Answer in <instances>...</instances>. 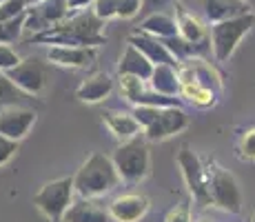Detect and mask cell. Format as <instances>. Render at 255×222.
Here are the masks:
<instances>
[{
  "label": "cell",
  "mask_w": 255,
  "mask_h": 222,
  "mask_svg": "<svg viewBox=\"0 0 255 222\" xmlns=\"http://www.w3.org/2000/svg\"><path fill=\"white\" fill-rule=\"evenodd\" d=\"M207 182H209L211 205L222 211H229V214H240L242 211V205H244L242 189H240L233 174H229L220 165L211 162L207 167Z\"/></svg>",
  "instance_id": "obj_5"
},
{
  "label": "cell",
  "mask_w": 255,
  "mask_h": 222,
  "mask_svg": "<svg viewBox=\"0 0 255 222\" xmlns=\"http://www.w3.org/2000/svg\"><path fill=\"white\" fill-rule=\"evenodd\" d=\"M175 24H178V36H182L184 40L193 44H209V29L204 27V22L198 16L189 13L182 4L175 2Z\"/></svg>",
  "instance_id": "obj_16"
},
{
  "label": "cell",
  "mask_w": 255,
  "mask_h": 222,
  "mask_svg": "<svg viewBox=\"0 0 255 222\" xmlns=\"http://www.w3.org/2000/svg\"><path fill=\"white\" fill-rule=\"evenodd\" d=\"M24 11H27V0H4L0 2V22L20 16Z\"/></svg>",
  "instance_id": "obj_27"
},
{
  "label": "cell",
  "mask_w": 255,
  "mask_h": 222,
  "mask_svg": "<svg viewBox=\"0 0 255 222\" xmlns=\"http://www.w3.org/2000/svg\"><path fill=\"white\" fill-rule=\"evenodd\" d=\"M24 18H27V11L0 22V44H13L16 40H20L24 31Z\"/></svg>",
  "instance_id": "obj_25"
},
{
  "label": "cell",
  "mask_w": 255,
  "mask_h": 222,
  "mask_svg": "<svg viewBox=\"0 0 255 222\" xmlns=\"http://www.w3.org/2000/svg\"><path fill=\"white\" fill-rule=\"evenodd\" d=\"M118 80H120L122 98L129 100L131 105L138 100V96L146 89V80H140V78H135V76H118Z\"/></svg>",
  "instance_id": "obj_26"
},
{
  "label": "cell",
  "mask_w": 255,
  "mask_h": 222,
  "mask_svg": "<svg viewBox=\"0 0 255 222\" xmlns=\"http://www.w3.org/2000/svg\"><path fill=\"white\" fill-rule=\"evenodd\" d=\"M102 122L107 125V129H109L118 140H131V138H135L138 133H142V127L140 122L135 120V116L131 111H118V109H109L102 113Z\"/></svg>",
  "instance_id": "obj_17"
},
{
  "label": "cell",
  "mask_w": 255,
  "mask_h": 222,
  "mask_svg": "<svg viewBox=\"0 0 255 222\" xmlns=\"http://www.w3.org/2000/svg\"><path fill=\"white\" fill-rule=\"evenodd\" d=\"M253 222H255V216H253Z\"/></svg>",
  "instance_id": "obj_37"
},
{
  "label": "cell",
  "mask_w": 255,
  "mask_h": 222,
  "mask_svg": "<svg viewBox=\"0 0 255 222\" xmlns=\"http://www.w3.org/2000/svg\"><path fill=\"white\" fill-rule=\"evenodd\" d=\"M67 4H69L71 11H82V9L91 7L93 0H67Z\"/></svg>",
  "instance_id": "obj_35"
},
{
  "label": "cell",
  "mask_w": 255,
  "mask_h": 222,
  "mask_svg": "<svg viewBox=\"0 0 255 222\" xmlns=\"http://www.w3.org/2000/svg\"><path fill=\"white\" fill-rule=\"evenodd\" d=\"M173 0H142V11L140 13H153L160 11L164 4H171Z\"/></svg>",
  "instance_id": "obj_34"
},
{
  "label": "cell",
  "mask_w": 255,
  "mask_h": 222,
  "mask_svg": "<svg viewBox=\"0 0 255 222\" xmlns=\"http://www.w3.org/2000/svg\"><path fill=\"white\" fill-rule=\"evenodd\" d=\"M238 151H240V158H242V160H255V127L249 131H244Z\"/></svg>",
  "instance_id": "obj_29"
},
{
  "label": "cell",
  "mask_w": 255,
  "mask_h": 222,
  "mask_svg": "<svg viewBox=\"0 0 255 222\" xmlns=\"http://www.w3.org/2000/svg\"><path fill=\"white\" fill-rule=\"evenodd\" d=\"M111 91H114V78L109 73L100 71L80 82V87L76 89V98L80 102H87V105H98V102L107 100Z\"/></svg>",
  "instance_id": "obj_15"
},
{
  "label": "cell",
  "mask_w": 255,
  "mask_h": 222,
  "mask_svg": "<svg viewBox=\"0 0 255 222\" xmlns=\"http://www.w3.org/2000/svg\"><path fill=\"white\" fill-rule=\"evenodd\" d=\"M140 31L151 33V36H155V38H169V36L178 33V24H175V18L171 16V13L153 11L142 20Z\"/></svg>",
  "instance_id": "obj_23"
},
{
  "label": "cell",
  "mask_w": 255,
  "mask_h": 222,
  "mask_svg": "<svg viewBox=\"0 0 255 222\" xmlns=\"http://www.w3.org/2000/svg\"><path fill=\"white\" fill-rule=\"evenodd\" d=\"M142 11V0H118L116 7V18H122V20H129V18H135Z\"/></svg>",
  "instance_id": "obj_28"
},
{
  "label": "cell",
  "mask_w": 255,
  "mask_h": 222,
  "mask_svg": "<svg viewBox=\"0 0 255 222\" xmlns=\"http://www.w3.org/2000/svg\"><path fill=\"white\" fill-rule=\"evenodd\" d=\"M27 100V93L20 87H16L4 71H0V107H13L22 105Z\"/></svg>",
  "instance_id": "obj_24"
},
{
  "label": "cell",
  "mask_w": 255,
  "mask_h": 222,
  "mask_svg": "<svg viewBox=\"0 0 255 222\" xmlns=\"http://www.w3.org/2000/svg\"><path fill=\"white\" fill-rule=\"evenodd\" d=\"M105 20L96 16L93 11H80L67 20L51 24L42 31L33 33L31 42L36 44H65V47H100L107 42L102 33Z\"/></svg>",
  "instance_id": "obj_1"
},
{
  "label": "cell",
  "mask_w": 255,
  "mask_h": 222,
  "mask_svg": "<svg viewBox=\"0 0 255 222\" xmlns=\"http://www.w3.org/2000/svg\"><path fill=\"white\" fill-rule=\"evenodd\" d=\"M111 160H114L118 174H120V180L129 182V185H138L151 171L149 147H146V142L140 140L138 136L122 142L116 149V154L111 156Z\"/></svg>",
  "instance_id": "obj_4"
},
{
  "label": "cell",
  "mask_w": 255,
  "mask_h": 222,
  "mask_svg": "<svg viewBox=\"0 0 255 222\" xmlns=\"http://www.w3.org/2000/svg\"><path fill=\"white\" fill-rule=\"evenodd\" d=\"M151 71H153V62L142 51H138L133 44H127L125 53L118 62V76H135L140 80H149Z\"/></svg>",
  "instance_id": "obj_18"
},
{
  "label": "cell",
  "mask_w": 255,
  "mask_h": 222,
  "mask_svg": "<svg viewBox=\"0 0 255 222\" xmlns=\"http://www.w3.org/2000/svg\"><path fill=\"white\" fill-rule=\"evenodd\" d=\"M22 58L16 53V49H11L9 44H0V71H7V69L16 67Z\"/></svg>",
  "instance_id": "obj_31"
},
{
  "label": "cell",
  "mask_w": 255,
  "mask_h": 222,
  "mask_svg": "<svg viewBox=\"0 0 255 222\" xmlns=\"http://www.w3.org/2000/svg\"><path fill=\"white\" fill-rule=\"evenodd\" d=\"M153 91L164 93V96H178L180 98V76H178V67L175 65H153L149 80H146Z\"/></svg>",
  "instance_id": "obj_20"
},
{
  "label": "cell",
  "mask_w": 255,
  "mask_h": 222,
  "mask_svg": "<svg viewBox=\"0 0 255 222\" xmlns=\"http://www.w3.org/2000/svg\"><path fill=\"white\" fill-rule=\"evenodd\" d=\"M164 222H191V207L189 202H180L166 214Z\"/></svg>",
  "instance_id": "obj_32"
},
{
  "label": "cell",
  "mask_w": 255,
  "mask_h": 222,
  "mask_svg": "<svg viewBox=\"0 0 255 222\" xmlns=\"http://www.w3.org/2000/svg\"><path fill=\"white\" fill-rule=\"evenodd\" d=\"M65 222H109V211L100 207L93 198H80L71 202L62 216Z\"/></svg>",
  "instance_id": "obj_19"
},
{
  "label": "cell",
  "mask_w": 255,
  "mask_h": 222,
  "mask_svg": "<svg viewBox=\"0 0 255 222\" xmlns=\"http://www.w3.org/2000/svg\"><path fill=\"white\" fill-rule=\"evenodd\" d=\"M18 151V140H11V138L0 136V167L7 165Z\"/></svg>",
  "instance_id": "obj_33"
},
{
  "label": "cell",
  "mask_w": 255,
  "mask_h": 222,
  "mask_svg": "<svg viewBox=\"0 0 255 222\" xmlns=\"http://www.w3.org/2000/svg\"><path fill=\"white\" fill-rule=\"evenodd\" d=\"M151 202L142 194H122L114 198L107 207L109 218L116 222H140L149 211Z\"/></svg>",
  "instance_id": "obj_12"
},
{
  "label": "cell",
  "mask_w": 255,
  "mask_h": 222,
  "mask_svg": "<svg viewBox=\"0 0 255 222\" xmlns=\"http://www.w3.org/2000/svg\"><path fill=\"white\" fill-rule=\"evenodd\" d=\"M129 44H133L138 51L144 53L153 65H175L178 67V60L173 58V53L164 47V42L160 40V38L151 36V33H144V31H140V29H135L129 36Z\"/></svg>",
  "instance_id": "obj_14"
},
{
  "label": "cell",
  "mask_w": 255,
  "mask_h": 222,
  "mask_svg": "<svg viewBox=\"0 0 255 222\" xmlns=\"http://www.w3.org/2000/svg\"><path fill=\"white\" fill-rule=\"evenodd\" d=\"M178 76L180 82H200V85L213 89V91H222V76L211 67L202 56H191L178 62Z\"/></svg>",
  "instance_id": "obj_10"
},
{
  "label": "cell",
  "mask_w": 255,
  "mask_h": 222,
  "mask_svg": "<svg viewBox=\"0 0 255 222\" xmlns=\"http://www.w3.org/2000/svg\"><path fill=\"white\" fill-rule=\"evenodd\" d=\"M91 7H93V13L100 20H111V18H116L118 0H93Z\"/></svg>",
  "instance_id": "obj_30"
},
{
  "label": "cell",
  "mask_w": 255,
  "mask_h": 222,
  "mask_svg": "<svg viewBox=\"0 0 255 222\" xmlns=\"http://www.w3.org/2000/svg\"><path fill=\"white\" fill-rule=\"evenodd\" d=\"M36 125V111L22 105L0 107V136L20 142Z\"/></svg>",
  "instance_id": "obj_11"
},
{
  "label": "cell",
  "mask_w": 255,
  "mask_h": 222,
  "mask_svg": "<svg viewBox=\"0 0 255 222\" xmlns=\"http://www.w3.org/2000/svg\"><path fill=\"white\" fill-rule=\"evenodd\" d=\"M200 2H202L204 16H207V20L211 24L220 22V20H227V18L238 16V13L249 11V7H247L244 0H200Z\"/></svg>",
  "instance_id": "obj_21"
},
{
  "label": "cell",
  "mask_w": 255,
  "mask_h": 222,
  "mask_svg": "<svg viewBox=\"0 0 255 222\" xmlns=\"http://www.w3.org/2000/svg\"><path fill=\"white\" fill-rule=\"evenodd\" d=\"M255 27V13L244 11L238 16H231L227 20L213 22L209 29V44L213 58L218 62H229V58L235 53L238 44L242 42V38Z\"/></svg>",
  "instance_id": "obj_3"
},
{
  "label": "cell",
  "mask_w": 255,
  "mask_h": 222,
  "mask_svg": "<svg viewBox=\"0 0 255 222\" xmlns=\"http://www.w3.org/2000/svg\"><path fill=\"white\" fill-rule=\"evenodd\" d=\"M0 2H4V0H0Z\"/></svg>",
  "instance_id": "obj_38"
},
{
  "label": "cell",
  "mask_w": 255,
  "mask_h": 222,
  "mask_svg": "<svg viewBox=\"0 0 255 222\" xmlns=\"http://www.w3.org/2000/svg\"><path fill=\"white\" fill-rule=\"evenodd\" d=\"M47 60L58 67L85 69L96 62V47H65V44H53L47 51Z\"/></svg>",
  "instance_id": "obj_13"
},
{
  "label": "cell",
  "mask_w": 255,
  "mask_h": 222,
  "mask_svg": "<svg viewBox=\"0 0 255 222\" xmlns=\"http://www.w3.org/2000/svg\"><path fill=\"white\" fill-rule=\"evenodd\" d=\"M218 91L200 85V82H182L180 85V100L189 102L193 107H200V109H209L218 102Z\"/></svg>",
  "instance_id": "obj_22"
},
{
  "label": "cell",
  "mask_w": 255,
  "mask_h": 222,
  "mask_svg": "<svg viewBox=\"0 0 255 222\" xmlns=\"http://www.w3.org/2000/svg\"><path fill=\"white\" fill-rule=\"evenodd\" d=\"M186 127H189V116L182 107H164L158 111L155 120L144 129V138L149 142H160L182 133Z\"/></svg>",
  "instance_id": "obj_9"
},
{
  "label": "cell",
  "mask_w": 255,
  "mask_h": 222,
  "mask_svg": "<svg viewBox=\"0 0 255 222\" xmlns=\"http://www.w3.org/2000/svg\"><path fill=\"white\" fill-rule=\"evenodd\" d=\"M73 194H76L73 178H58V180H51L40 187V191L33 196V205L38 207V211L45 218L51 222H60L65 211L73 202Z\"/></svg>",
  "instance_id": "obj_6"
},
{
  "label": "cell",
  "mask_w": 255,
  "mask_h": 222,
  "mask_svg": "<svg viewBox=\"0 0 255 222\" xmlns=\"http://www.w3.org/2000/svg\"><path fill=\"white\" fill-rule=\"evenodd\" d=\"M9 80L16 87H20L27 96H40L47 87V67L38 58H27L20 60L16 67L4 71Z\"/></svg>",
  "instance_id": "obj_8"
},
{
  "label": "cell",
  "mask_w": 255,
  "mask_h": 222,
  "mask_svg": "<svg viewBox=\"0 0 255 222\" xmlns=\"http://www.w3.org/2000/svg\"><path fill=\"white\" fill-rule=\"evenodd\" d=\"M38 2H42V0H27V7H33V4H38Z\"/></svg>",
  "instance_id": "obj_36"
},
{
  "label": "cell",
  "mask_w": 255,
  "mask_h": 222,
  "mask_svg": "<svg viewBox=\"0 0 255 222\" xmlns=\"http://www.w3.org/2000/svg\"><path fill=\"white\" fill-rule=\"evenodd\" d=\"M120 182L122 180L114 160L96 151L82 162L78 174L73 176V189L80 198H100V196L114 191Z\"/></svg>",
  "instance_id": "obj_2"
},
{
  "label": "cell",
  "mask_w": 255,
  "mask_h": 222,
  "mask_svg": "<svg viewBox=\"0 0 255 222\" xmlns=\"http://www.w3.org/2000/svg\"><path fill=\"white\" fill-rule=\"evenodd\" d=\"M178 167L182 171V178L189 187L191 196L193 200L198 202L200 207H209L211 205V198H209V182H207V167L202 165L200 156L195 154L193 149L189 147H182L178 151Z\"/></svg>",
  "instance_id": "obj_7"
}]
</instances>
